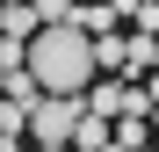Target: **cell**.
<instances>
[{
	"label": "cell",
	"instance_id": "obj_2",
	"mask_svg": "<svg viewBox=\"0 0 159 152\" xmlns=\"http://www.w3.org/2000/svg\"><path fill=\"white\" fill-rule=\"evenodd\" d=\"M80 123H87V94H43L29 109V138L36 145H72Z\"/></svg>",
	"mask_w": 159,
	"mask_h": 152
},
{
	"label": "cell",
	"instance_id": "obj_3",
	"mask_svg": "<svg viewBox=\"0 0 159 152\" xmlns=\"http://www.w3.org/2000/svg\"><path fill=\"white\" fill-rule=\"evenodd\" d=\"M116 145H123V152H152V123H145V116H123Z\"/></svg>",
	"mask_w": 159,
	"mask_h": 152
},
{
	"label": "cell",
	"instance_id": "obj_4",
	"mask_svg": "<svg viewBox=\"0 0 159 152\" xmlns=\"http://www.w3.org/2000/svg\"><path fill=\"white\" fill-rule=\"evenodd\" d=\"M152 123H159V80H152Z\"/></svg>",
	"mask_w": 159,
	"mask_h": 152
},
{
	"label": "cell",
	"instance_id": "obj_1",
	"mask_svg": "<svg viewBox=\"0 0 159 152\" xmlns=\"http://www.w3.org/2000/svg\"><path fill=\"white\" fill-rule=\"evenodd\" d=\"M94 36L80 29V22H65V29H43L29 44V72H36V87L43 94H87L94 87Z\"/></svg>",
	"mask_w": 159,
	"mask_h": 152
},
{
	"label": "cell",
	"instance_id": "obj_7",
	"mask_svg": "<svg viewBox=\"0 0 159 152\" xmlns=\"http://www.w3.org/2000/svg\"><path fill=\"white\" fill-rule=\"evenodd\" d=\"M152 152H159V145H152Z\"/></svg>",
	"mask_w": 159,
	"mask_h": 152
},
{
	"label": "cell",
	"instance_id": "obj_6",
	"mask_svg": "<svg viewBox=\"0 0 159 152\" xmlns=\"http://www.w3.org/2000/svg\"><path fill=\"white\" fill-rule=\"evenodd\" d=\"M80 7H94V0H80Z\"/></svg>",
	"mask_w": 159,
	"mask_h": 152
},
{
	"label": "cell",
	"instance_id": "obj_5",
	"mask_svg": "<svg viewBox=\"0 0 159 152\" xmlns=\"http://www.w3.org/2000/svg\"><path fill=\"white\" fill-rule=\"evenodd\" d=\"M36 152H72V145H36Z\"/></svg>",
	"mask_w": 159,
	"mask_h": 152
}]
</instances>
